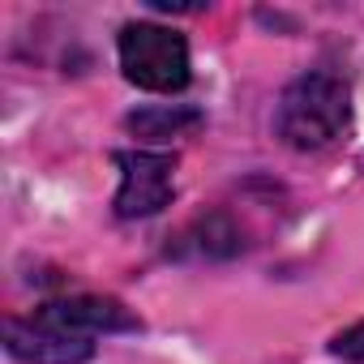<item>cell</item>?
<instances>
[{
    "mask_svg": "<svg viewBox=\"0 0 364 364\" xmlns=\"http://www.w3.org/2000/svg\"><path fill=\"white\" fill-rule=\"evenodd\" d=\"M351 124V86L343 73L317 65L291 77L274 103V137L287 150L313 154L334 146Z\"/></svg>",
    "mask_w": 364,
    "mask_h": 364,
    "instance_id": "obj_1",
    "label": "cell"
},
{
    "mask_svg": "<svg viewBox=\"0 0 364 364\" xmlns=\"http://www.w3.org/2000/svg\"><path fill=\"white\" fill-rule=\"evenodd\" d=\"M116 60L124 82L146 95H180L193 82L189 39L163 22H124L116 35Z\"/></svg>",
    "mask_w": 364,
    "mask_h": 364,
    "instance_id": "obj_2",
    "label": "cell"
},
{
    "mask_svg": "<svg viewBox=\"0 0 364 364\" xmlns=\"http://www.w3.org/2000/svg\"><path fill=\"white\" fill-rule=\"evenodd\" d=\"M112 163L120 167V189L112 198V215L120 223H137V219H154L171 206L176 193V154L171 150H150V146H133V150H112Z\"/></svg>",
    "mask_w": 364,
    "mask_h": 364,
    "instance_id": "obj_3",
    "label": "cell"
},
{
    "mask_svg": "<svg viewBox=\"0 0 364 364\" xmlns=\"http://www.w3.org/2000/svg\"><path fill=\"white\" fill-rule=\"evenodd\" d=\"M35 321L60 330V334H73V338H103V334H137L141 330V317L116 300V296H56V300H43L35 313Z\"/></svg>",
    "mask_w": 364,
    "mask_h": 364,
    "instance_id": "obj_4",
    "label": "cell"
},
{
    "mask_svg": "<svg viewBox=\"0 0 364 364\" xmlns=\"http://www.w3.org/2000/svg\"><path fill=\"white\" fill-rule=\"evenodd\" d=\"M0 338H5V351L22 364H86L95 360V347H99L90 338L60 334L35 317H5Z\"/></svg>",
    "mask_w": 364,
    "mask_h": 364,
    "instance_id": "obj_5",
    "label": "cell"
},
{
    "mask_svg": "<svg viewBox=\"0 0 364 364\" xmlns=\"http://www.w3.org/2000/svg\"><path fill=\"white\" fill-rule=\"evenodd\" d=\"M245 232H240V223L228 215V210H210V215H202V219H193L185 232L176 236V245L167 249V253H176V257H206V262H228V257H236V253H245Z\"/></svg>",
    "mask_w": 364,
    "mask_h": 364,
    "instance_id": "obj_6",
    "label": "cell"
},
{
    "mask_svg": "<svg viewBox=\"0 0 364 364\" xmlns=\"http://www.w3.org/2000/svg\"><path fill=\"white\" fill-rule=\"evenodd\" d=\"M202 124H206V112L189 107V103H150V107H137V112L124 116V129L137 141H150V146H163L171 137H189Z\"/></svg>",
    "mask_w": 364,
    "mask_h": 364,
    "instance_id": "obj_7",
    "label": "cell"
},
{
    "mask_svg": "<svg viewBox=\"0 0 364 364\" xmlns=\"http://www.w3.org/2000/svg\"><path fill=\"white\" fill-rule=\"evenodd\" d=\"M330 351H334V355H343V360H364V321H355V326L338 330V334L330 338Z\"/></svg>",
    "mask_w": 364,
    "mask_h": 364,
    "instance_id": "obj_8",
    "label": "cell"
}]
</instances>
